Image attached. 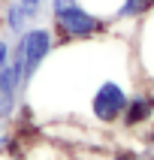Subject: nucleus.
Returning a JSON list of instances; mask_svg holds the SVG:
<instances>
[{
  "label": "nucleus",
  "mask_w": 154,
  "mask_h": 160,
  "mask_svg": "<svg viewBox=\"0 0 154 160\" xmlns=\"http://www.w3.org/2000/svg\"><path fill=\"white\" fill-rule=\"evenodd\" d=\"M48 24L61 45L94 42L109 36V18L91 12L82 0H48Z\"/></svg>",
  "instance_id": "obj_1"
},
{
  "label": "nucleus",
  "mask_w": 154,
  "mask_h": 160,
  "mask_svg": "<svg viewBox=\"0 0 154 160\" xmlns=\"http://www.w3.org/2000/svg\"><path fill=\"white\" fill-rule=\"evenodd\" d=\"M136 82H127L115 72H109L106 79H100L94 85V91L85 100V118L91 127L97 130H115L121 124V112H124L127 100L133 94Z\"/></svg>",
  "instance_id": "obj_2"
},
{
  "label": "nucleus",
  "mask_w": 154,
  "mask_h": 160,
  "mask_svg": "<svg viewBox=\"0 0 154 160\" xmlns=\"http://www.w3.org/2000/svg\"><path fill=\"white\" fill-rule=\"evenodd\" d=\"M57 36H54L52 24H30L24 33H18L12 39V61L21 67V82H24V91L33 85V79L39 76L48 58L57 52Z\"/></svg>",
  "instance_id": "obj_3"
},
{
  "label": "nucleus",
  "mask_w": 154,
  "mask_h": 160,
  "mask_svg": "<svg viewBox=\"0 0 154 160\" xmlns=\"http://www.w3.org/2000/svg\"><path fill=\"white\" fill-rule=\"evenodd\" d=\"M151 121H154V91L136 85L130 100H127V106H124V112H121V124L118 127L127 130V133H139Z\"/></svg>",
  "instance_id": "obj_4"
},
{
  "label": "nucleus",
  "mask_w": 154,
  "mask_h": 160,
  "mask_svg": "<svg viewBox=\"0 0 154 160\" xmlns=\"http://www.w3.org/2000/svg\"><path fill=\"white\" fill-rule=\"evenodd\" d=\"M24 97V82H21V67L15 61L0 70V124H9L21 109Z\"/></svg>",
  "instance_id": "obj_5"
},
{
  "label": "nucleus",
  "mask_w": 154,
  "mask_h": 160,
  "mask_svg": "<svg viewBox=\"0 0 154 160\" xmlns=\"http://www.w3.org/2000/svg\"><path fill=\"white\" fill-rule=\"evenodd\" d=\"M136 70H139V76H145L148 82H154V9L148 12V15L136 24Z\"/></svg>",
  "instance_id": "obj_6"
},
{
  "label": "nucleus",
  "mask_w": 154,
  "mask_h": 160,
  "mask_svg": "<svg viewBox=\"0 0 154 160\" xmlns=\"http://www.w3.org/2000/svg\"><path fill=\"white\" fill-rule=\"evenodd\" d=\"M154 9V0H121L115 9V15H112V21H109V30L118 24H139L148 12Z\"/></svg>",
  "instance_id": "obj_7"
},
{
  "label": "nucleus",
  "mask_w": 154,
  "mask_h": 160,
  "mask_svg": "<svg viewBox=\"0 0 154 160\" xmlns=\"http://www.w3.org/2000/svg\"><path fill=\"white\" fill-rule=\"evenodd\" d=\"M0 24H3V33L15 39V36L24 33L33 21L24 15V9L18 6V0H12V3H6V6H3V12H0Z\"/></svg>",
  "instance_id": "obj_8"
},
{
  "label": "nucleus",
  "mask_w": 154,
  "mask_h": 160,
  "mask_svg": "<svg viewBox=\"0 0 154 160\" xmlns=\"http://www.w3.org/2000/svg\"><path fill=\"white\" fill-rule=\"evenodd\" d=\"M85 160H142V157H136L133 151H118V148H106V151H91L85 154Z\"/></svg>",
  "instance_id": "obj_9"
},
{
  "label": "nucleus",
  "mask_w": 154,
  "mask_h": 160,
  "mask_svg": "<svg viewBox=\"0 0 154 160\" xmlns=\"http://www.w3.org/2000/svg\"><path fill=\"white\" fill-rule=\"evenodd\" d=\"M12 63V39L6 33H0V70Z\"/></svg>",
  "instance_id": "obj_10"
},
{
  "label": "nucleus",
  "mask_w": 154,
  "mask_h": 160,
  "mask_svg": "<svg viewBox=\"0 0 154 160\" xmlns=\"http://www.w3.org/2000/svg\"><path fill=\"white\" fill-rule=\"evenodd\" d=\"M6 3H12V0H0V6H6Z\"/></svg>",
  "instance_id": "obj_11"
}]
</instances>
